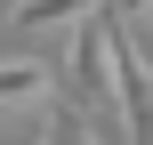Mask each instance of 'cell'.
<instances>
[{"label":"cell","instance_id":"cell-1","mask_svg":"<svg viewBox=\"0 0 153 145\" xmlns=\"http://www.w3.org/2000/svg\"><path fill=\"white\" fill-rule=\"evenodd\" d=\"M113 24H121V16H113V0H105V8L81 16L73 40H65V81H73V105H89V113L113 97Z\"/></svg>","mask_w":153,"mask_h":145},{"label":"cell","instance_id":"cell-2","mask_svg":"<svg viewBox=\"0 0 153 145\" xmlns=\"http://www.w3.org/2000/svg\"><path fill=\"white\" fill-rule=\"evenodd\" d=\"M113 105H121L129 145H153V73H145V57L129 48V24H113Z\"/></svg>","mask_w":153,"mask_h":145},{"label":"cell","instance_id":"cell-3","mask_svg":"<svg viewBox=\"0 0 153 145\" xmlns=\"http://www.w3.org/2000/svg\"><path fill=\"white\" fill-rule=\"evenodd\" d=\"M105 0H16L8 8V32H73L81 16H97Z\"/></svg>","mask_w":153,"mask_h":145},{"label":"cell","instance_id":"cell-4","mask_svg":"<svg viewBox=\"0 0 153 145\" xmlns=\"http://www.w3.org/2000/svg\"><path fill=\"white\" fill-rule=\"evenodd\" d=\"M48 97V65L40 57H0V113L8 105H40Z\"/></svg>","mask_w":153,"mask_h":145},{"label":"cell","instance_id":"cell-5","mask_svg":"<svg viewBox=\"0 0 153 145\" xmlns=\"http://www.w3.org/2000/svg\"><path fill=\"white\" fill-rule=\"evenodd\" d=\"M32 145H105V129H89V105H56Z\"/></svg>","mask_w":153,"mask_h":145},{"label":"cell","instance_id":"cell-6","mask_svg":"<svg viewBox=\"0 0 153 145\" xmlns=\"http://www.w3.org/2000/svg\"><path fill=\"white\" fill-rule=\"evenodd\" d=\"M113 8H121V24H129V32H137V24H153V0H113Z\"/></svg>","mask_w":153,"mask_h":145},{"label":"cell","instance_id":"cell-7","mask_svg":"<svg viewBox=\"0 0 153 145\" xmlns=\"http://www.w3.org/2000/svg\"><path fill=\"white\" fill-rule=\"evenodd\" d=\"M105 145H129V129H121V137H105Z\"/></svg>","mask_w":153,"mask_h":145}]
</instances>
